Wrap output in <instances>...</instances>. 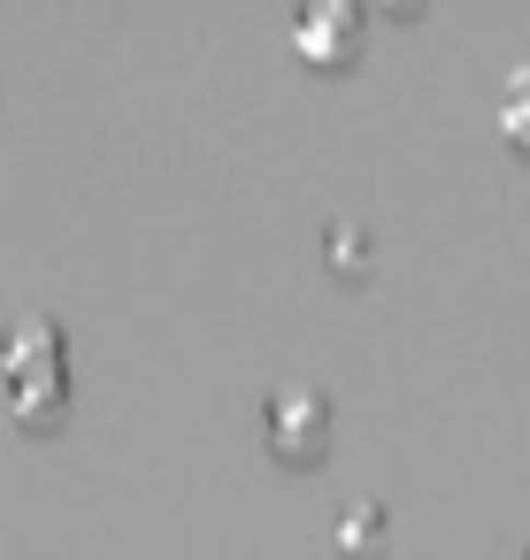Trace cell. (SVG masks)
Masks as SVG:
<instances>
[{
    "mask_svg": "<svg viewBox=\"0 0 530 560\" xmlns=\"http://www.w3.org/2000/svg\"><path fill=\"white\" fill-rule=\"evenodd\" d=\"M300 55L315 70H338L354 55V9H346V0H315V9L300 16Z\"/></svg>",
    "mask_w": 530,
    "mask_h": 560,
    "instance_id": "1",
    "label": "cell"
},
{
    "mask_svg": "<svg viewBox=\"0 0 530 560\" xmlns=\"http://www.w3.org/2000/svg\"><path fill=\"white\" fill-rule=\"evenodd\" d=\"M384 9H392V16H415V9H423V0H384Z\"/></svg>",
    "mask_w": 530,
    "mask_h": 560,
    "instance_id": "2",
    "label": "cell"
}]
</instances>
